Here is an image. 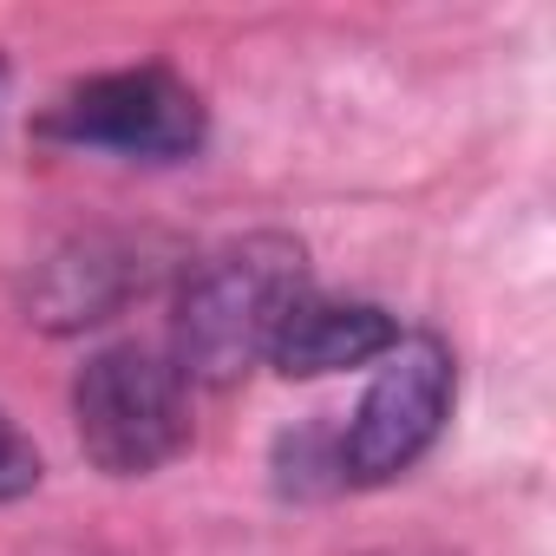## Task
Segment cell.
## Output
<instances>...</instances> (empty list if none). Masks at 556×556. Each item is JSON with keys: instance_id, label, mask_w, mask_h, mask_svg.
Masks as SVG:
<instances>
[{"instance_id": "4", "label": "cell", "mask_w": 556, "mask_h": 556, "mask_svg": "<svg viewBox=\"0 0 556 556\" xmlns=\"http://www.w3.org/2000/svg\"><path fill=\"white\" fill-rule=\"evenodd\" d=\"M445 413H452V348L439 334H400V348L387 354L380 380L367 387V400L341 432V478L393 484L432 452Z\"/></svg>"}, {"instance_id": "6", "label": "cell", "mask_w": 556, "mask_h": 556, "mask_svg": "<svg viewBox=\"0 0 556 556\" xmlns=\"http://www.w3.org/2000/svg\"><path fill=\"white\" fill-rule=\"evenodd\" d=\"M400 348V315H387L380 302H328L308 295L282 334L268 348V367L282 380H321V374H348L367 361H387Z\"/></svg>"}, {"instance_id": "5", "label": "cell", "mask_w": 556, "mask_h": 556, "mask_svg": "<svg viewBox=\"0 0 556 556\" xmlns=\"http://www.w3.org/2000/svg\"><path fill=\"white\" fill-rule=\"evenodd\" d=\"M144 282H151V268H144V255L131 242H118V236H79V242H66V249L47 255L40 282L27 289V308H34L40 328L73 334V328L112 321L131 295H144Z\"/></svg>"}, {"instance_id": "3", "label": "cell", "mask_w": 556, "mask_h": 556, "mask_svg": "<svg viewBox=\"0 0 556 556\" xmlns=\"http://www.w3.org/2000/svg\"><path fill=\"white\" fill-rule=\"evenodd\" d=\"M40 138L73 151H105L131 164H184L210 138L203 92L170 66H118L86 86H73L47 118Z\"/></svg>"}, {"instance_id": "7", "label": "cell", "mask_w": 556, "mask_h": 556, "mask_svg": "<svg viewBox=\"0 0 556 556\" xmlns=\"http://www.w3.org/2000/svg\"><path fill=\"white\" fill-rule=\"evenodd\" d=\"M275 471H282V491H295V497L348 484L341 478V432H328V426L282 432V445H275Z\"/></svg>"}, {"instance_id": "9", "label": "cell", "mask_w": 556, "mask_h": 556, "mask_svg": "<svg viewBox=\"0 0 556 556\" xmlns=\"http://www.w3.org/2000/svg\"><path fill=\"white\" fill-rule=\"evenodd\" d=\"M0 99H8V60H0Z\"/></svg>"}, {"instance_id": "1", "label": "cell", "mask_w": 556, "mask_h": 556, "mask_svg": "<svg viewBox=\"0 0 556 556\" xmlns=\"http://www.w3.org/2000/svg\"><path fill=\"white\" fill-rule=\"evenodd\" d=\"M308 302V249L295 236H236L210 249L177 289L170 367L197 387H236L268 361L282 321Z\"/></svg>"}, {"instance_id": "2", "label": "cell", "mask_w": 556, "mask_h": 556, "mask_svg": "<svg viewBox=\"0 0 556 556\" xmlns=\"http://www.w3.org/2000/svg\"><path fill=\"white\" fill-rule=\"evenodd\" d=\"M73 432L105 478H151L190 445V380L157 348H99L73 380Z\"/></svg>"}, {"instance_id": "8", "label": "cell", "mask_w": 556, "mask_h": 556, "mask_svg": "<svg viewBox=\"0 0 556 556\" xmlns=\"http://www.w3.org/2000/svg\"><path fill=\"white\" fill-rule=\"evenodd\" d=\"M40 478H47V465H40V445L0 413V504H14V497H27V491H40Z\"/></svg>"}]
</instances>
